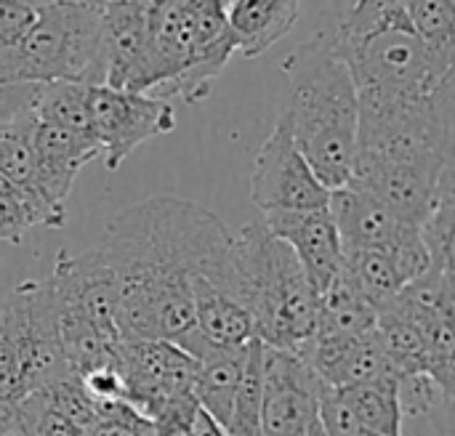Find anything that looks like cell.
<instances>
[{"label": "cell", "instance_id": "cell-1", "mask_svg": "<svg viewBox=\"0 0 455 436\" xmlns=\"http://www.w3.org/2000/svg\"><path fill=\"white\" fill-rule=\"evenodd\" d=\"M117 277L120 338L181 346L195 330V293L237 301L235 234L189 200L149 197L117 213L96 245Z\"/></svg>", "mask_w": 455, "mask_h": 436}, {"label": "cell", "instance_id": "cell-2", "mask_svg": "<svg viewBox=\"0 0 455 436\" xmlns=\"http://www.w3.org/2000/svg\"><path fill=\"white\" fill-rule=\"evenodd\" d=\"M333 40L360 112L413 107L455 85V61L437 59L416 37L400 0L355 3Z\"/></svg>", "mask_w": 455, "mask_h": 436}, {"label": "cell", "instance_id": "cell-3", "mask_svg": "<svg viewBox=\"0 0 455 436\" xmlns=\"http://www.w3.org/2000/svg\"><path fill=\"white\" fill-rule=\"evenodd\" d=\"M288 101L283 117L301 157L328 192L341 189L357 149V91L333 35H315L285 61Z\"/></svg>", "mask_w": 455, "mask_h": 436}, {"label": "cell", "instance_id": "cell-4", "mask_svg": "<svg viewBox=\"0 0 455 436\" xmlns=\"http://www.w3.org/2000/svg\"><path fill=\"white\" fill-rule=\"evenodd\" d=\"M235 272L256 341L299 354L315 336L317 298L293 250L253 221L235 234Z\"/></svg>", "mask_w": 455, "mask_h": 436}, {"label": "cell", "instance_id": "cell-5", "mask_svg": "<svg viewBox=\"0 0 455 436\" xmlns=\"http://www.w3.org/2000/svg\"><path fill=\"white\" fill-rule=\"evenodd\" d=\"M16 83L104 85V5L59 3L37 11L13 53Z\"/></svg>", "mask_w": 455, "mask_h": 436}, {"label": "cell", "instance_id": "cell-6", "mask_svg": "<svg viewBox=\"0 0 455 436\" xmlns=\"http://www.w3.org/2000/svg\"><path fill=\"white\" fill-rule=\"evenodd\" d=\"M115 370L123 381V402L149 421L171 405L195 397L197 362L176 344L120 338L115 346Z\"/></svg>", "mask_w": 455, "mask_h": 436}, {"label": "cell", "instance_id": "cell-7", "mask_svg": "<svg viewBox=\"0 0 455 436\" xmlns=\"http://www.w3.org/2000/svg\"><path fill=\"white\" fill-rule=\"evenodd\" d=\"M88 120L91 133L101 147L107 170H117L136 147L176 128V112L171 101L155 99L149 93L115 91L107 85H91Z\"/></svg>", "mask_w": 455, "mask_h": 436}, {"label": "cell", "instance_id": "cell-8", "mask_svg": "<svg viewBox=\"0 0 455 436\" xmlns=\"http://www.w3.org/2000/svg\"><path fill=\"white\" fill-rule=\"evenodd\" d=\"M251 200L264 216L291 210H320L331 202V192L320 184L309 163L296 149L291 125L283 115L277 117L269 139L256 155L251 176Z\"/></svg>", "mask_w": 455, "mask_h": 436}, {"label": "cell", "instance_id": "cell-9", "mask_svg": "<svg viewBox=\"0 0 455 436\" xmlns=\"http://www.w3.org/2000/svg\"><path fill=\"white\" fill-rule=\"evenodd\" d=\"M325 384L293 352L261 344V434L309 436L317 426V402Z\"/></svg>", "mask_w": 455, "mask_h": 436}, {"label": "cell", "instance_id": "cell-10", "mask_svg": "<svg viewBox=\"0 0 455 436\" xmlns=\"http://www.w3.org/2000/svg\"><path fill=\"white\" fill-rule=\"evenodd\" d=\"M264 226L272 237L293 250L315 290V298L336 282L344 266V245L328 208L267 213Z\"/></svg>", "mask_w": 455, "mask_h": 436}, {"label": "cell", "instance_id": "cell-11", "mask_svg": "<svg viewBox=\"0 0 455 436\" xmlns=\"http://www.w3.org/2000/svg\"><path fill=\"white\" fill-rule=\"evenodd\" d=\"M328 210L336 221L344 250H397L421 240V226L408 224L368 192L344 184L331 192Z\"/></svg>", "mask_w": 455, "mask_h": 436}, {"label": "cell", "instance_id": "cell-12", "mask_svg": "<svg viewBox=\"0 0 455 436\" xmlns=\"http://www.w3.org/2000/svg\"><path fill=\"white\" fill-rule=\"evenodd\" d=\"M147 11L149 0H123L104 5L107 88L141 93L147 61Z\"/></svg>", "mask_w": 455, "mask_h": 436}, {"label": "cell", "instance_id": "cell-13", "mask_svg": "<svg viewBox=\"0 0 455 436\" xmlns=\"http://www.w3.org/2000/svg\"><path fill=\"white\" fill-rule=\"evenodd\" d=\"M248 346H237V349L211 346L197 333H192L179 346L187 354H192L197 362L192 394H195L200 410H205L221 429H227L229 416H232V405H235L237 386L243 378V368L248 360Z\"/></svg>", "mask_w": 455, "mask_h": 436}, {"label": "cell", "instance_id": "cell-14", "mask_svg": "<svg viewBox=\"0 0 455 436\" xmlns=\"http://www.w3.org/2000/svg\"><path fill=\"white\" fill-rule=\"evenodd\" d=\"M301 0H232L229 29L237 53L256 59L280 43L299 21Z\"/></svg>", "mask_w": 455, "mask_h": 436}, {"label": "cell", "instance_id": "cell-15", "mask_svg": "<svg viewBox=\"0 0 455 436\" xmlns=\"http://www.w3.org/2000/svg\"><path fill=\"white\" fill-rule=\"evenodd\" d=\"M376 328V309L344 280L317 296L315 306V336L323 338H365Z\"/></svg>", "mask_w": 455, "mask_h": 436}, {"label": "cell", "instance_id": "cell-16", "mask_svg": "<svg viewBox=\"0 0 455 436\" xmlns=\"http://www.w3.org/2000/svg\"><path fill=\"white\" fill-rule=\"evenodd\" d=\"M195 330L211 346H248L256 338L253 320L240 301L219 290L195 293Z\"/></svg>", "mask_w": 455, "mask_h": 436}, {"label": "cell", "instance_id": "cell-17", "mask_svg": "<svg viewBox=\"0 0 455 436\" xmlns=\"http://www.w3.org/2000/svg\"><path fill=\"white\" fill-rule=\"evenodd\" d=\"M341 274L376 312L389 306L408 288L387 250H344Z\"/></svg>", "mask_w": 455, "mask_h": 436}, {"label": "cell", "instance_id": "cell-18", "mask_svg": "<svg viewBox=\"0 0 455 436\" xmlns=\"http://www.w3.org/2000/svg\"><path fill=\"white\" fill-rule=\"evenodd\" d=\"M349 410L355 413L357 424L376 436H403V410L397 397V378L363 384L349 389H336Z\"/></svg>", "mask_w": 455, "mask_h": 436}, {"label": "cell", "instance_id": "cell-19", "mask_svg": "<svg viewBox=\"0 0 455 436\" xmlns=\"http://www.w3.org/2000/svg\"><path fill=\"white\" fill-rule=\"evenodd\" d=\"M88 91L80 83H37L35 91V120L91 133L88 120ZM93 136V133H91Z\"/></svg>", "mask_w": 455, "mask_h": 436}, {"label": "cell", "instance_id": "cell-20", "mask_svg": "<svg viewBox=\"0 0 455 436\" xmlns=\"http://www.w3.org/2000/svg\"><path fill=\"white\" fill-rule=\"evenodd\" d=\"M416 37L443 61H455V0H400Z\"/></svg>", "mask_w": 455, "mask_h": 436}, {"label": "cell", "instance_id": "cell-21", "mask_svg": "<svg viewBox=\"0 0 455 436\" xmlns=\"http://www.w3.org/2000/svg\"><path fill=\"white\" fill-rule=\"evenodd\" d=\"M8 429L19 436H85L72 421H67L51 408L43 389L27 394L13 408Z\"/></svg>", "mask_w": 455, "mask_h": 436}, {"label": "cell", "instance_id": "cell-22", "mask_svg": "<svg viewBox=\"0 0 455 436\" xmlns=\"http://www.w3.org/2000/svg\"><path fill=\"white\" fill-rule=\"evenodd\" d=\"M85 436H155V426L147 416L123 400H96V410Z\"/></svg>", "mask_w": 455, "mask_h": 436}, {"label": "cell", "instance_id": "cell-23", "mask_svg": "<svg viewBox=\"0 0 455 436\" xmlns=\"http://www.w3.org/2000/svg\"><path fill=\"white\" fill-rule=\"evenodd\" d=\"M37 83H0V139L32 133Z\"/></svg>", "mask_w": 455, "mask_h": 436}, {"label": "cell", "instance_id": "cell-24", "mask_svg": "<svg viewBox=\"0 0 455 436\" xmlns=\"http://www.w3.org/2000/svg\"><path fill=\"white\" fill-rule=\"evenodd\" d=\"M35 226H43V216L19 189L0 194V242L19 245Z\"/></svg>", "mask_w": 455, "mask_h": 436}, {"label": "cell", "instance_id": "cell-25", "mask_svg": "<svg viewBox=\"0 0 455 436\" xmlns=\"http://www.w3.org/2000/svg\"><path fill=\"white\" fill-rule=\"evenodd\" d=\"M37 8L24 0H0V48H19L24 35L32 29Z\"/></svg>", "mask_w": 455, "mask_h": 436}, {"label": "cell", "instance_id": "cell-26", "mask_svg": "<svg viewBox=\"0 0 455 436\" xmlns=\"http://www.w3.org/2000/svg\"><path fill=\"white\" fill-rule=\"evenodd\" d=\"M189 436H227L224 429L205 413V410H195L192 416V424H189Z\"/></svg>", "mask_w": 455, "mask_h": 436}, {"label": "cell", "instance_id": "cell-27", "mask_svg": "<svg viewBox=\"0 0 455 436\" xmlns=\"http://www.w3.org/2000/svg\"><path fill=\"white\" fill-rule=\"evenodd\" d=\"M309 436H325V432H323V426H317V429H315Z\"/></svg>", "mask_w": 455, "mask_h": 436}, {"label": "cell", "instance_id": "cell-28", "mask_svg": "<svg viewBox=\"0 0 455 436\" xmlns=\"http://www.w3.org/2000/svg\"><path fill=\"white\" fill-rule=\"evenodd\" d=\"M5 432H8V426H5V424H0V436H5Z\"/></svg>", "mask_w": 455, "mask_h": 436}, {"label": "cell", "instance_id": "cell-29", "mask_svg": "<svg viewBox=\"0 0 455 436\" xmlns=\"http://www.w3.org/2000/svg\"><path fill=\"white\" fill-rule=\"evenodd\" d=\"M355 3H365V0H355Z\"/></svg>", "mask_w": 455, "mask_h": 436}]
</instances>
